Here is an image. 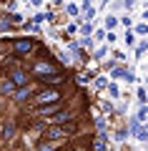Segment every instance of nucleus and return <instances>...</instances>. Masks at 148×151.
Instances as JSON below:
<instances>
[{
	"label": "nucleus",
	"mask_w": 148,
	"mask_h": 151,
	"mask_svg": "<svg viewBox=\"0 0 148 151\" xmlns=\"http://www.w3.org/2000/svg\"><path fill=\"white\" fill-rule=\"evenodd\" d=\"M90 30H93V25H90V20H88V23L83 25V33H85V35H90Z\"/></svg>",
	"instance_id": "nucleus-11"
},
{
	"label": "nucleus",
	"mask_w": 148,
	"mask_h": 151,
	"mask_svg": "<svg viewBox=\"0 0 148 151\" xmlns=\"http://www.w3.org/2000/svg\"><path fill=\"white\" fill-rule=\"evenodd\" d=\"M30 3H33V5H40V0H30Z\"/></svg>",
	"instance_id": "nucleus-14"
},
{
	"label": "nucleus",
	"mask_w": 148,
	"mask_h": 151,
	"mask_svg": "<svg viewBox=\"0 0 148 151\" xmlns=\"http://www.w3.org/2000/svg\"><path fill=\"white\" fill-rule=\"evenodd\" d=\"M113 76L116 78H123V81H133V73L126 70V68H113Z\"/></svg>",
	"instance_id": "nucleus-2"
},
{
	"label": "nucleus",
	"mask_w": 148,
	"mask_h": 151,
	"mask_svg": "<svg viewBox=\"0 0 148 151\" xmlns=\"http://www.w3.org/2000/svg\"><path fill=\"white\" fill-rule=\"evenodd\" d=\"M116 18H106V28H108V30H113V28H116Z\"/></svg>",
	"instance_id": "nucleus-7"
},
{
	"label": "nucleus",
	"mask_w": 148,
	"mask_h": 151,
	"mask_svg": "<svg viewBox=\"0 0 148 151\" xmlns=\"http://www.w3.org/2000/svg\"><path fill=\"white\" fill-rule=\"evenodd\" d=\"M126 43H128V45H133V43H136V35H133L131 30H126Z\"/></svg>",
	"instance_id": "nucleus-6"
},
{
	"label": "nucleus",
	"mask_w": 148,
	"mask_h": 151,
	"mask_svg": "<svg viewBox=\"0 0 148 151\" xmlns=\"http://www.w3.org/2000/svg\"><path fill=\"white\" fill-rule=\"evenodd\" d=\"M38 103H55V101H58V91H53V88H50V91H40V93H38Z\"/></svg>",
	"instance_id": "nucleus-1"
},
{
	"label": "nucleus",
	"mask_w": 148,
	"mask_h": 151,
	"mask_svg": "<svg viewBox=\"0 0 148 151\" xmlns=\"http://www.w3.org/2000/svg\"><path fill=\"white\" fill-rule=\"evenodd\" d=\"M25 96H30V88H23V91H18V98H25Z\"/></svg>",
	"instance_id": "nucleus-10"
},
{
	"label": "nucleus",
	"mask_w": 148,
	"mask_h": 151,
	"mask_svg": "<svg viewBox=\"0 0 148 151\" xmlns=\"http://www.w3.org/2000/svg\"><path fill=\"white\" fill-rule=\"evenodd\" d=\"M68 13L70 15H78V5H68Z\"/></svg>",
	"instance_id": "nucleus-12"
},
{
	"label": "nucleus",
	"mask_w": 148,
	"mask_h": 151,
	"mask_svg": "<svg viewBox=\"0 0 148 151\" xmlns=\"http://www.w3.org/2000/svg\"><path fill=\"white\" fill-rule=\"evenodd\" d=\"M30 48H33L30 40H18V43H15V50H18V53H28Z\"/></svg>",
	"instance_id": "nucleus-3"
},
{
	"label": "nucleus",
	"mask_w": 148,
	"mask_h": 151,
	"mask_svg": "<svg viewBox=\"0 0 148 151\" xmlns=\"http://www.w3.org/2000/svg\"><path fill=\"white\" fill-rule=\"evenodd\" d=\"M136 53H138V55H143V53H146V40H141V43H138V48H136Z\"/></svg>",
	"instance_id": "nucleus-9"
},
{
	"label": "nucleus",
	"mask_w": 148,
	"mask_h": 151,
	"mask_svg": "<svg viewBox=\"0 0 148 151\" xmlns=\"http://www.w3.org/2000/svg\"><path fill=\"white\" fill-rule=\"evenodd\" d=\"M65 134H68L65 129H50V131L45 134V139H58V136H65Z\"/></svg>",
	"instance_id": "nucleus-4"
},
{
	"label": "nucleus",
	"mask_w": 148,
	"mask_h": 151,
	"mask_svg": "<svg viewBox=\"0 0 148 151\" xmlns=\"http://www.w3.org/2000/svg\"><path fill=\"white\" fill-rule=\"evenodd\" d=\"M13 83H18V86H25V83H28V76H25V73H13Z\"/></svg>",
	"instance_id": "nucleus-5"
},
{
	"label": "nucleus",
	"mask_w": 148,
	"mask_h": 151,
	"mask_svg": "<svg viewBox=\"0 0 148 151\" xmlns=\"http://www.w3.org/2000/svg\"><path fill=\"white\" fill-rule=\"evenodd\" d=\"M90 3H93V0H83V5H85V8H88V5H90Z\"/></svg>",
	"instance_id": "nucleus-13"
},
{
	"label": "nucleus",
	"mask_w": 148,
	"mask_h": 151,
	"mask_svg": "<svg viewBox=\"0 0 148 151\" xmlns=\"http://www.w3.org/2000/svg\"><path fill=\"white\" fill-rule=\"evenodd\" d=\"M136 33H138V35H146V33H148V25H146V23H141V25L136 28Z\"/></svg>",
	"instance_id": "nucleus-8"
}]
</instances>
